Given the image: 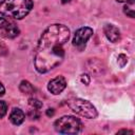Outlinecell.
Returning a JSON list of instances; mask_svg holds the SVG:
<instances>
[{
    "instance_id": "obj_1",
    "label": "cell",
    "mask_w": 135,
    "mask_h": 135,
    "mask_svg": "<svg viewBox=\"0 0 135 135\" xmlns=\"http://www.w3.org/2000/svg\"><path fill=\"white\" fill-rule=\"evenodd\" d=\"M70 38V30L63 24H52L42 33L36 52L34 63L39 73H46L64 58L63 45Z\"/></svg>"
},
{
    "instance_id": "obj_2",
    "label": "cell",
    "mask_w": 135,
    "mask_h": 135,
    "mask_svg": "<svg viewBox=\"0 0 135 135\" xmlns=\"http://www.w3.org/2000/svg\"><path fill=\"white\" fill-rule=\"evenodd\" d=\"M32 8V0H3L0 2V14L16 20L24 18Z\"/></svg>"
},
{
    "instance_id": "obj_3",
    "label": "cell",
    "mask_w": 135,
    "mask_h": 135,
    "mask_svg": "<svg viewBox=\"0 0 135 135\" xmlns=\"http://www.w3.org/2000/svg\"><path fill=\"white\" fill-rule=\"evenodd\" d=\"M55 130L61 134H77L81 132L82 123L74 116L65 115L57 119L54 123Z\"/></svg>"
},
{
    "instance_id": "obj_4",
    "label": "cell",
    "mask_w": 135,
    "mask_h": 135,
    "mask_svg": "<svg viewBox=\"0 0 135 135\" xmlns=\"http://www.w3.org/2000/svg\"><path fill=\"white\" fill-rule=\"evenodd\" d=\"M69 107L78 115L88 118V119H94L97 117L98 113L96 108L88 100L81 99V98H72L68 101Z\"/></svg>"
},
{
    "instance_id": "obj_5",
    "label": "cell",
    "mask_w": 135,
    "mask_h": 135,
    "mask_svg": "<svg viewBox=\"0 0 135 135\" xmlns=\"http://www.w3.org/2000/svg\"><path fill=\"white\" fill-rule=\"evenodd\" d=\"M92 35H93V30L91 27L84 26V27L78 28L75 32V35L73 38V45L76 47L82 49L83 46H85V43L92 37Z\"/></svg>"
},
{
    "instance_id": "obj_6",
    "label": "cell",
    "mask_w": 135,
    "mask_h": 135,
    "mask_svg": "<svg viewBox=\"0 0 135 135\" xmlns=\"http://www.w3.org/2000/svg\"><path fill=\"white\" fill-rule=\"evenodd\" d=\"M65 86H66V80L63 76H57L51 79L47 83V90L54 95L60 94L65 89Z\"/></svg>"
},
{
    "instance_id": "obj_7",
    "label": "cell",
    "mask_w": 135,
    "mask_h": 135,
    "mask_svg": "<svg viewBox=\"0 0 135 135\" xmlns=\"http://www.w3.org/2000/svg\"><path fill=\"white\" fill-rule=\"evenodd\" d=\"M0 31L2 33V36L5 37V38H8V39H12V38L17 37L19 35V33H20L18 26L14 22H9L7 20L4 23V25L1 27Z\"/></svg>"
},
{
    "instance_id": "obj_8",
    "label": "cell",
    "mask_w": 135,
    "mask_h": 135,
    "mask_svg": "<svg viewBox=\"0 0 135 135\" xmlns=\"http://www.w3.org/2000/svg\"><path fill=\"white\" fill-rule=\"evenodd\" d=\"M103 31H104L105 37L111 42L115 43V42H118L120 40V32H119V30L115 25H113V24H107L104 26Z\"/></svg>"
},
{
    "instance_id": "obj_9",
    "label": "cell",
    "mask_w": 135,
    "mask_h": 135,
    "mask_svg": "<svg viewBox=\"0 0 135 135\" xmlns=\"http://www.w3.org/2000/svg\"><path fill=\"white\" fill-rule=\"evenodd\" d=\"M25 115L23 113L22 110H20L19 108H14L9 114V120L15 126H19L24 121Z\"/></svg>"
},
{
    "instance_id": "obj_10",
    "label": "cell",
    "mask_w": 135,
    "mask_h": 135,
    "mask_svg": "<svg viewBox=\"0 0 135 135\" xmlns=\"http://www.w3.org/2000/svg\"><path fill=\"white\" fill-rule=\"evenodd\" d=\"M19 89L20 91L23 93V94H26V95H31L35 92V89L34 86L32 85V83L27 80H22L19 84Z\"/></svg>"
},
{
    "instance_id": "obj_11",
    "label": "cell",
    "mask_w": 135,
    "mask_h": 135,
    "mask_svg": "<svg viewBox=\"0 0 135 135\" xmlns=\"http://www.w3.org/2000/svg\"><path fill=\"white\" fill-rule=\"evenodd\" d=\"M123 12L127 16L133 18L135 13V0H129L127 1L126 5L123 6Z\"/></svg>"
},
{
    "instance_id": "obj_12",
    "label": "cell",
    "mask_w": 135,
    "mask_h": 135,
    "mask_svg": "<svg viewBox=\"0 0 135 135\" xmlns=\"http://www.w3.org/2000/svg\"><path fill=\"white\" fill-rule=\"evenodd\" d=\"M28 104H30V107L31 108H33V109H37V110H39V109H41L42 108V102L39 100V99H37V98H30L28 99Z\"/></svg>"
},
{
    "instance_id": "obj_13",
    "label": "cell",
    "mask_w": 135,
    "mask_h": 135,
    "mask_svg": "<svg viewBox=\"0 0 135 135\" xmlns=\"http://www.w3.org/2000/svg\"><path fill=\"white\" fill-rule=\"evenodd\" d=\"M117 63L119 64L120 68H123V66L128 63V57H127L124 54L118 55V57H117Z\"/></svg>"
},
{
    "instance_id": "obj_14",
    "label": "cell",
    "mask_w": 135,
    "mask_h": 135,
    "mask_svg": "<svg viewBox=\"0 0 135 135\" xmlns=\"http://www.w3.org/2000/svg\"><path fill=\"white\" fill-rule=\"evenodd\" d=\"M6 111H7L6 102H5V101L0 100V119H1L5 114H6Z\"/></svg>"
},
{
    "instance_id": "obj_15",
    "label": "cell",
    "mask_w": 135,
    "mask_h": 135,
    "mask_svg": "<svg viewBox=\"0 0 135 135\" xmlns=\"http://www.w3.org/2000/svg\"><path fill=\"white\" fill-rule=\"evenodd\" d=\"M28 116H30V118H31V119H37V118H39L38 110H37V109H33V108H32V110H30V111H28Z\"/></svg>"
},
{
    "instance_id": "obj_16",
    "label": "cell",
    "mask_w": 135,
    "mask_h": 135,
    "mask_svg": "<svg viewBox=\"0 0 135 135\" xmlns=\"http://www.w3.org/2000/svg\"><path fill=\"white\" fill-rule=\"evenodd\" d=\"M7 53H8V49H7V46H6L3 42H0V57L5 56Z\"/></svg>"
},
{
    "instance_id": "obj_17",
    "label": "cell",
    "mask_w": 135,
    "mask_h": 135,
    "mask_svg": "<svg viewBox=\"0 0 135 135\" xmlns=\"http://www.w3.org/2000/svg\"><path fill=\"white\" fill-rule=\"evenodd\" d=\"M80 80H81V82L82 83H84V84H89L90 83V76L88 75V74H83V75H81V77H80Z\"/></svg>"
},
{
    "instance_id": "obj_18",
    "label": "cell",
    "mask_w": 135,
    "mask_h": 135,
    "mask_svg": "<svg viewBox=\"0 0 135 135\" xmlns=\"http://www.w3.org/2000/svg\"><path fill=\"white\" fill-rule=\"evenodd\" d=\"M45 114H46V116L52 117V116L55 114V111H54V109H47L46 112H45Z\"/></svg>"
},
{
    "instance_id": "obj_19",
    "label": "cell",
    "mask_w": 135,
    "mask_h": 135,
    "mask_svg": "<svg viewBox=\"0 0 135 135\" xmlns=\"http://www.w3.org/2000/svg\"><path fill=\"white\" fill-rule=\"evenodd\" d=\"M4 92H5V89H4V86H3V84H2L1 82H0V97L4 95Z\"/></svg>"
},
{
    "instance_id": "obj_20",
    "label": "cell",
    "mask_w": 135,
    "mask_h": 135,
    "mask_svg": "<svg viewBox=\"0 0 135 135\" xmlns=\"http://www.w3.org/2000/svg\"><path fill=\"white\" fill-rule=\"evenodd\" d=\"M120 133H129V134H133V131H130V130H120L117 132V134H120Z\"/></svg>"
},
{
    "instance_id": "obj_21",
    "label": "cell",
    "mask_w": 135,
    "mask_h": 135,
    "mask_svg": "<svg viewBox=\"0 0 135 135\" xmlns=\"http://www.w3.org/2000/svg\"><path fill=\"white\" fill-rule=\"evenodd\" d=\"M6 22V20L4 19V18H2V17H0V30H1V27L4 25V23Z\"/></svg>"
},
{
    "instance_id": "obj_22",
    "label": "cell",
    "mask_w": 135,
    "mask_h": 135,
    "mask_svg": "<svg viewBox=\"0 0 135 135\" xmlns=\"http://www.w3.org/2000/svg\"><path fill=\"white\" fill-rule=\"evenodd\" d=\"M71 0H61V2L62 3H68V2H70Z\"/></svg>"
},
{
    "instance_id": "obj_23",
    "label": "cell",
    "mask_w": 135,
    "mask_h": 135,
    "mask_svg": "<svg viewBox=\"0 0 135 135\" xmlns=\"http://www.w3.org/2000/svg\"><path fill=\"white\" fill-rule=\"evenodd\" d=\"M117 1H119V2H127V1H129V0H117Z\"/></svg>"
}]
</instances>
